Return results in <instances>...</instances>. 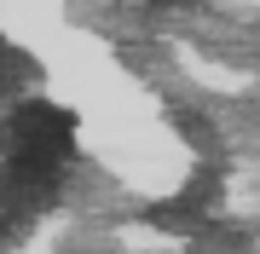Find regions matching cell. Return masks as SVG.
<instances>
[{
    "label": "cell",
    "instance_id": "obj_1",
    "mask_svg": "<svg viewBox=\"0 0 260 254\" xmlns=\"http://www.w3.org/2000/svg\"><path fill=\"white\" fill-rule=\"evenodd\" d=\"M70 133H75L70 110H58V104H18L6 116V127H0V151H6L0 173H12L35 197H47L58 185V173H64V162H70Z\"/></svg>",
    "mask_w": 260,
    "mask_h": 254
}]
</instances>
